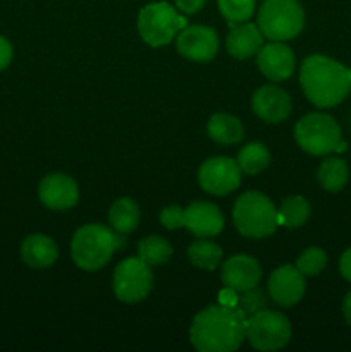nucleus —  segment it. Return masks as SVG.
I'll use <instances>...</instances> for the list:
<instances>
[{"mask_svg": "<svg viewBox=\"0 0 351 352\" xmlns=\"http://www.w3.org/2000/svg\"><path fill=\"white\" fill-rule=\"evenodd\" d=\"M12 45H10V41L7 40V38H3L2 34H0V71L9 67L10 60H12Z\"/></svg>", "mask_w": 351, "mask_h": 352, "instance_id": "31", "label": "nucleus"}, {"mask_svg": "<svg viewBox=\"0 0 351 352\" xmlns=\"http://www.w3.org/2000/svg\"><path fill=\"white\" fill-rule=\"evenodd\" d=\"M305 10L298 0H264L258 10V28L270 41H288L301 33Z\"/></svg>", "mask_w": 351, "mask_h": 352, "instance_id": "6", "label": "nucleus"}, {"mask_svg": "<svg viewBox=\"0 0 351 352\" xmlns=\"http://www.w3.org/2000/svg\"><path fill=\"white\" fill-rule=\"evenodd\" d=\"M109 223L116 232L129 234L140 223V208L131 198H119L109 210Z\"/></svg>", "mask_w": 351, "mask_h": 352, "instance_id": "21", "label": "nucleus"}, {"mask_svg": "<svg viewBox=\"0 0 351 352\" xmlns=\"http://www.w3.org/2000/svg\"><path fill=\"white\" fill-rule=\"evenodd\" d=\"M327 265V254L326 251L320 250V248H308V250L303 251L299 254V258L296 260V268L301 272L303 275H319L320 272L326 268Z\"/></svg>", "mask_w": 351, "mask_h": 352, "instance_id": "29", "label": "nucleus"}, {"mask_svg": "<svg viewBox=\"0 0 351 352\" xmlns=\"http://www.w3.org/2000/svg\"><path fill=\"white\" fill-rule=\"evenodd\" d=\"M262 268L255 258L248 254H236L226 260L220 270V280L226 289L234 292L248 291L260 284Z\"/></svg>", "mask_w": 351, "mask_h": 352, "instance_id": "14", "label": "nucleus"}, {"mask_svg": "<svg viewBox=\"0 0 351 352\" xmlns=\"http://www.w3.org/2000/svg\"><path fill=\"white\" fill-rule=\"evenodd\" d=\"M291 339V323L282 313L264 309L246 318V340L257 351L282 349Z\"/></svg>", "mask_w": 351, "mask_h": 352, "instance_id": "8", "label": "nucleus"}, {"mask_svg": "<svg viewBox=\"0 0 351 352\" xmlns=\"http://www.w3.org/2000/svg\"><path fill=\"white\" fill-rule=\"evenodd\" d=\"M253 112L268 124H279L291 113V98L282 88L267 85L258 88L251 98Z\"/></svg>", "mask_w": 351, "mask_h": 352, "instance_id": "17", "label": "nucleus"}, {"mask_svg": "<svg viewBox=\"0 0 351 352\" xmlns=\"http://www.w3.org/2000/svg\"><path fill=\"white\" fill-rule=\"evenodd\" d=\"M343 315L348 325L351 327V292H348L343 299Z\"/></svg>", "mask_w": 351, "mask_h": 352, "instance_id": "34", "label": "nucleus"}, {"mask_svg": "<svg viewBox=\"0 0 351 352\" xmlns=\"http://www.w3.org/2000/svg\"><path fill=\"white\" fill-rule=\"evenodd\" d=\"M176 47L182 57L195 62H210L219 50L215 30L209 26H186L176 38Z\"/></svg>", "mask_w": 351, "mask_h": 352, "instance_id": "11", "label": "nucleus"}, {"mask_svg": "<svg viewBox=\"0 0 351 352\" xmlns=\"http://www.w3.org/2000/svg\"><path fill=\"white\" fill-rule=\"evenodd\" d=\"M40 201L50 210H67L78 203L79 189L72 177L65 174H48L38 186Z\"/></svg>", "mask_w": 351, "mask_h": 352, "instance_id": "16", "label": "nucleus"}, {"mask_svg": "<svg viewBox=\"0 0 351 352\" xmlns=\"http://www.w3.org/2000/svg\"><path fill=\"white\" fill-rule=\"evenodd\" d=\"M255 7L257 0H219L220 14L229 23V26L246 23L253 16Z\"/></svg>", "mask_w": 351, "mask_h": 352, "instance_id": "27", "label": "nucleus"}, {"mask_svg": "<svg viewBox=\"0 0 351 352\" xmlns=\"http://www.w3.org/2000/svg\"><path fill=\"white\" fill-rule=\"evenodd\" d=\"M306 98L319 109L339 105L351 91V69L326 55H310L299 67Z\"/></svg>", "mask_w": 351, "mask_h": 352, "instance_id": "2", "label": "nucleus"}, {"mask_svg": "<svg viewBox=\"0 0 351 352\" xmlns=\"http://www.w3.org/2000/svg\"><path fill=\"white\" fill-rule=\"evenodd\" d=\"M233 220L237 232L244 237H267L279 227L277 210L270 199L257 191H248L237 198L233 210Z\"/></svg>", "mask_w": 351, "mask_h": 352, "instance_id": "5", "label": "nucleus"}, {"mask_svg": "<svg viewBox=\"0 0 351 352\" xmlns=\"http://www.w3.org/2000/svg\"><path fill=\"white\" fill-rule=\"evenodd\" d=\"M188 258L196 268L213 272L222 260V250L206 237H200L188 248Z\"/></svg>", "mask_w": 351, "mask_h": 352, "instance_id": "25", "label": "nucleus"}, {"mask_svg": "<svg viewBox=\"0 0 351 352\" xmlns=\"http://www.w3.org/2000/svg\"><path fill=\"white\" fill-rule=\"evenodd\" d=\"M241 174L243 172L236 160L229 157H213L203 162L200 167L198 182L209 195L226 196L240 188Z\"/></svg>", "mask_w": 351, "mask_h": 352, "instance_id": "10", "label": "nucleus"}, {"mask_svg": "<svg viewBox=\"0 0 351 352\" xmlns=\"http://www.w3.org/2000/svg\"><path fill=\"white\" fill-rule=\"evenodd\" d=\"M257 65L270 81H286L295 72L296 58L284 41H270L258 50Z\"/></svg>", "mask_w": 351, "mask_h": 352, "instance_id": "13", "label": "nucleus"}, {"mask_svg": "<svg viewBox=\"0 0 351 352\" xmlns=\"http://www.w3.org/2000/svg\"><path fill=\"white\" fill-rule=\"evenodd\" d=\"M186 26V17L167 2L148 3L138 14V31L141 40L150 47H164L171 43Z\"/></svg>", "mask_w": 351, "mask_h": 352, "instance_id": "7", "label": "nucleus"}, {"mask_svg": "<svg viewBox=\"0 0 351 352\" xmlns=\"http://www.w3.org/2000/svg\"><path fill=\"white\" fill-rule=\"evenodd\" d=\"M189 339L200 352H233L246 339V316L236 305H213L195 316Z\"/></svg>", "mask_w": 351, "mask_h": 352, "instance_id": "1", "label": "nucleus"}, {"mask_svg": "<svg viewBox=\"0 0 351 352\" xmlns=\"http://www.w3.org/2000/svg\"><path fill=\"white\" fill-rule=\"evenodd\" d=\"M234 305L243 311V315L253 316L257 315L258 311H264V309L268 308V296L264 289L257 287L248 289V291H241L240 296L236 298Z\"/></svg>", "mask_w": 351, "mask_h": 352, "instance_id": "28", "label": "nucleus"}, {"mask_svg": "<svg viewBox=\"0 0 351 352\" xmlns=\"http://www.w3.org/2000/svg\"><path fill=\"white\" fill-rule=\"evenodd\" d=\"M310 212H312V206H310L308 199L303 198V196L284 198L277 210L279 226H284L288 229H298V227L305 226Z\"/></svg>", "mask_w": 351, "mask_h": 352, "instance_id": "23", "label": "nucleus"}, {"mask_svg": "<svg viewBox=\"0 0 351 352\" xmlns=\"http://www.w3.org/2000/svg\"><path fill=\"white\" fill-rule=\"evenodd\" d=\"M236 162L243 174L257 175L270 164V151L262 143H248L240 150Z\"/></svg>", "mask_w": 351, "mask_h": 352, "instance_id": "24", "label": "nucleus"}, {"mask_svg": "<svg viewBox=\"0 0 351 352\" xmlns=\"http://www.w3.org/2000/svg\"><path fill=\"white\" fill-rule=\"evenodd\" d=\"M206 0H174L176 7L181 10L182 14H196L203 6H205Z\"/></svg>", "mask_w": 351, "mask_h": 352, "instance_id": "32", "label": "nucleus"}, {"mask_svg": "<svg viewBox=\"0 0 351 352\" xmlns=\"http://www.w3.org/2000/svg\"><path fill=\"white\" fill-rule=\"evenodd\" d=\"M206 133L215 143L236 144L243 140V124L240 119L229 113H215L206 124Z\"/></svg>", "mask_w": 351, "mask_h": 352, "instance_id": "20", "label": "nucleus"}, {"mask_svg": "<svg viewBox=\"0 0 351 352\" xmlns=\"http://www.w3.org/2000/svg\"><path fill=\"white\" fill-rule=\"evenodd\" d=\"M264 45V34L260 28L253 23H241L231 26L227 34L226 47L229 55L234 58H248L251 55L258 54V50Z\"/></svg>", "mask_w": 351, "mask_h": 352, "instance_id": "18", "label": "nucleus"}, {"mask_svg": "<svg viewBox=\"0 0 351 352\" xmlns=\"http://www.w3.org/2000/svg\"><path fill=\"white\" fill-rule=\"evenodd\" d=\"M21 258L28 267L43 270L57 261L58 250L54 241L45 234H31L21 244Z\"/></svg>", "mask_w": 351, "mask_h": 352, "instance_id": "19", "label": "nucleus"}, {"mask_svg": "<svg viewBox=\"0 0 351 352\" xmlns=\"http://www.w3.org/2000/svg\"><path fill=\"white\" fill-rule=\"evenodd\" d=\"M182 227L196 237H213L222 232L224 217L215 205L193 201L182 208Z\"/></svg>", "mask_w": 351, "mask_h": 352, "instance_id": "15", "label": "nucleus"}, {"mask_svg": "<svg viewBox=\"0 0 351 352\" xmlns=\"http://www.w3.org/2000/svg\"><path fill=\"white\" fill-rule=\"evenodd\" d=\"M124 244V234L102 223H88L76 230L71 243V256L81 270L96 272L105 267L112 254Z\"/></svg>", "mask_w": 351, "mask_h": 352, "instance_id": "3", "label": "nucleus"}, {"mask_svg": "<svg viewBox=\"0 0 351 352\" xmlns=\"http://www.w3.org/2000/svg\"><path fill=\"white\" fill-rule=\"evenodd\" d=\"M153 285L150 265L145 263L140 256L126 258L116 267L112 278V287L116 298L123 302H140L150 294Z\"/></svg>", "mask_w": 351, "mask_h": 352, "instance_id": "9", "label": "nucleus"}, {"mask_svg": "<svg viewBox=\"0 0 351 352\" xmlns=\"http://www.w3.org/2000/svg\"><path fill=\"white\" fill-rule=\"evenodd\" d=\"M339 272L344 278L351 284V248L343 253L339 260Z\"/></svg>", "mask_w": 351, "mask_h": 352, "instance_id": "33", "label": "nucleus"}, {"mask_svg": "<svg viewBox=\"0 0 351 352\" xmlns=\"http://www.w3.org/2000/svg\"><path fill=\"white\" fill-rule=\"evenodd\" d=\"M162 226L167 230H176L182 227V208L181 206H167L158 215Z\"/></svg>", "mask_w": 351, "mask_h": 352, "instance_id": "30", "label": "nucleus"}, {"mask_svg": "<svg viewBox=\"0 0 351 352\" xmlns=\"http://www.w3.org/2000/svg\"><path fill=\"white\" fill-rule=\"evenodd\" d=\"M298 146L313 157H327L344 151L346 143L341 138V127L327 113L313 112L299 119L295 126Z\"/></svg>", "mask_w": 351, "mask_h": 352, "instance_id": "4", "label": "nucleus"}, {"mask_svg": "<svg viewBox=\"0 0 351 352\" xmlns=\"http://www.w3.org/2000/svg\"><path fill=\"white\" fill-rule=\"evenodd\" d=\"M138 256L150 267H158L171 260L172 246L160 236H148L138 244Z\"/></svg>", "mask_w": 351, "mask_h": 352, "instance_id": "26", "label": "nucleus"}, {"mask_svg": "<svg viewBox=\"0 0 351 352\" xmlns=\"http://www.w3.org/2000/svg\"><path fill=\"white\" fill-rule=\"evenodd\" d=\"M317 179L326 191L337 192L350 181V168L343 158L329 157L320 164L317 170Z\"/></svg>", "mask_w": 351, "mask_h": 352, "instance_id": "22", "label": "nucleus"}, {"mask_svg": "<svg viewBox=\"0 0 351 352\" xmlns=\"http://www.w3.org/2000/svg\"><path fill=\"white\" fill-rule=\"evenodd\" d=\"M305 287V275L291 265H282L272 272L267 285L268 298L282 308H289L301 301Z\"/></svg>", "mask_w": 351, "mask_h": 352, "instance_id": "12", "label": "nucleus"}]
</instances>
